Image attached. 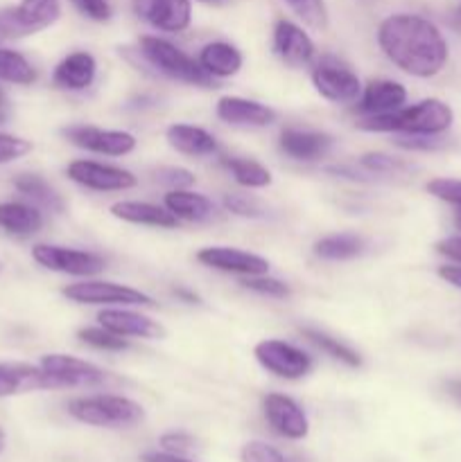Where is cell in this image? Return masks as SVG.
<instances>
[{
    "label": "cell",
    "mask_w": 461,
    "mask_h": 462,
    "mask_svg": "<svg viewBox=\"0 0 461 462\" xmlns=\"http://www.w3.org/2000/svg\"><path fill=\"white\" fill-rule=\"evenodd\" d=\"M224 208L235 217H244V219H262L265 210H262L260 201L247 194H226Z\"/></svg>",
    "instance_id": "obj_37"
},
{
    "label": "cell",
    "mask_w": 461,
    "mask_h": 462,
    "mask_svg": "<svg viewBox=\"0 0 461 462\" xmlns=\"http://www.w3.org/2000/svg\"><path fill=\"white\" fill-rule=\"evenodd\" d=\"M253 356L267 373L287 382L303 379L312 370V356L280 338H265L253 347Z\"/></svg>",
    "instance_id": "obj_10"
},
{
    "label": "cell",
    "mask_w": 461,
    "mask_h": 462,
    "mask_svg": "<svg viewBox=\"0 0 461 462\" xmlns=\"http://www.w3.org/2000/svg\"><path fill=\"white\" fill-rule=\"evenodd\" d=\"M95 75H98V61L93 54L86 50H77L57 63L52 72V84L61 90L81 93L93 86Z\"/></svg>",
    "instance_id": "obj_20"
},
{
    "label": "cell",
    "mask_w": 461,
    "mask_h": 462,
    "mask_svg": "<svg viewBox=\"0 0 461 462\" xmlns=\"http://www.w3.org/2000/svg\"><path fill=\"white\" fill-rule=\"evenodd\" d=\"M215 113L221 122L233 126H269L276 122L274 108L238 95H224L217 99Z\"/></svg>",
    "instance_id": "obj_18"
},
{
    "label": "cell",
    "mask_w": 461,
    "mask_h": 462,
    "mask_svg": "<svg viewBox=\"0 0 461 462\" xmlns=\"http://www.w3.org/2000/svg\"><path fill=\"white\" fill-rule=\"evenodd\" d=\"M334 140L333 135L321 134V131H298V129H285L280 134L278 147L285 156L294 158V161H319L325 153L333 149Z\"/></svg>",
    "instance_id": "obj_21"
},
{
    "label": "cell",
    "mask_w": 461,
    "mask_h": 462,
    "mask_svg": "<svg viewBox=\"0 0 461 462\" xmlns=\"http://www.w3.org/2000/svg\"><path fill=\"white\" fill-rule=\"evenodd\" d=\"M312 86L333 104H355L362 95V79L348 63L337 57H324L312 68Z\"/></svg>",
    "instance_id": "obj_6"
},
{
    "label": "cell",
    "mask_w": 461,
    "mask_h": 462,
    "mask_svg": "<svg viewBox=\"0 0 461 462\" xmlns=\"http://www.w3.org/2000/svg\"><path fill=\"white\" fill-rule=\"evenodd\" d=\"M111 215L127 224L152 226V228L172 230L179 226V219L167 208L147 201H118L111 206Z\"/></svg>",
    "instance_id": "obj_23"
},
{
    "label": "cell",
    "mask_w": 461,
    "mask_h": 462,
    "mask_svg": "<svg viewBox=\"0 0 461 462\" xmlns=\"http://www.w3.org/2000/svg\"><path fill=\"white\" fill-rule=\"evenodd\" d=\"M452 27H456L461 32V5L452 12Z\"/></svg>",
    "instance_id": "obj_50"
},
{
    "label": "cell",
    "mask_w": 461,
    "mask_h": 462,
    "mask_svg": "<svg viewBox=\"0 0 461 462\" xmlns=\"http://www.w3.org/2000/svg\"><path fill=\"white\" fill-rule=\"evenodd\" d=\"M437 253L450 260L452 264H461V237H446L437 244Z\"/></svg>",
    "instance_id": "obj_45"
},
{
    "label": "cell",
    "mask_w": 461,
    "mask_h": 462,
    "mask_svg": "<svg viewBox=\"0 0 461 462\" xmlns=\"http://www.w3.org/2000/svg\"><path fill=\"white\" fill-rule=\"evenodd\" d=\"M197 61L212 79H226V77H233L242 70L244 57L233 43L212 41V43H206L199 50Z\"/></svg>",
    "instance_id": "obj_25"
},
{
    "label": "cell",
    "mask_w": 461,
    "mask_h": 462,
    "mask_svg": "<svg viewBox=\"0 0 461 462\" xmlns=\"http://www.w3.org/2000/svg\"><path fill=\"white\" fill-rule=\"evenodd\" d=\"M405 102L407 88L400 81L373 79L362 88V95L360 99H357L355 108L362 117H369L396 111V108L405 106Z\"/></svg>",
    "instance_id": "obj_19"
},
{
    "label": "cell",
    "mask_w": 461,
    "mask_h": 462,
    "mask_svg": "<svg viewBox=\"0 0 461 462\" xmlns=\"http://www.w3.org/2000/svg\"><path fill=\"white\" fill-rule=\"evenodd\" d=\"M14 188L23 194L25 199H30L36 208H43L50 212H63L66 203H63L61 194L39 174H21L14 179Z\"/></svg>",
    "instance_id": "obj_28"
},
{
    "label": "cell",
    "mask_w": 461,
    "mask_h": 462,
    "mask_svg": "<svg viewBox=\"0 0 461 462\" xmlns=\"http://www.w3.org/2000/svg\"><path fill=\"white\" fill-rule=\"evenodd\" d=\"M172 293H174L181 302H185V305H199V302H202V298H199L197 293L190 291V289H185V287L172 289Z\"/></svg>",
    "instance_id": "obj_48"
},
{
    "label": "cell",
    "mask_w": 461,
    "mask_h": 462,
    "mask_svg": "<svg viewBox=\"0 0 461 462\" xmlns=\"http://www.w3.org/2000/svg\"><path fill=\"white\" fill-rule=\"evenodd\" d=\"M66 176L72 183L93 192H125L138 185L134 171L98 161H72L66 167Z\"/></svg>",
    "instance_id": "obj_12"
},
{
    "label": "cell",
    "mask_w": 461,
    "mask_h": 462,
    "mask_svg": "<svg viewBox=\"0 0 461 462\" xmlns=\"http://www.w3.org/2000/svg\"><path fill=\"white\" fill-rule=\"evenodd\" d=\"M0 271H3V262H0Z\"/></svg>",
    "instance_id": "obj_55"
},
{
    "label": "cell",
    "mask_w": 461,
    "mask_h": 462,
    "mask_svg": "<svg viewBox=\"0 0 461 462\" xmlns=\"http://www.w3.org/2000/svg\"><path fill=\"white\" fill-rule=\"evenodd\" d=\"M43 226V215L34 203L5 201L0 203V228L9 235L27 237V235L39 233Z\"/></svg>",
    "instance_id": "obj_27"
},
{
    "label": "cell",
    "mask_w": 461,
    "mask_h": 462,
    "mask_svg": "<svg viewBox=\"0 0 461 462\" xmlns=\"http://www.w3.org/2000/svg\"><path fill=\"white\" fill-rule=\"evenodd\" d=\"M39 365L52 382V388H98L111 382L107 370L80 356L45 355Z\"/></svg>",
    "instance_id": "obj_9"
},
{
    "label": "cell",
    "mask_w": 461,
    "mask_h": 462,
    "mask_svg": "<svg viewBox=\"0 0 461 462\" xmlns=\"http://www.w3.org/2000/svg\"><path fill=\"white\" fill-rule=\"evenodd\" d=\"M285 3H289V5H294V3H298V0H285Z\"/></svg>",
    "instance_id": "obj_54"
},
{
    "label": "cell",
    "mask_w": 461,
    "mask_h": 462,
    "mask_svg": "<svg viewBox=\"0 0 461 462\" xmlns=\"http://www.w3.org/2000/svg\"><path fill=\"white\" fill-rule=\"evenodd\" d=\"M165 140L172 149H176L183 156H212L217 153L220 144H217V138L211 134V131L202 129V126L194 125H172L167 126Z\"/></svg>",
    "instance_id": "obj_24"
},
{
    "label": "cell",
    "mask_w": 461,
    "mask_h": 462,
    "mask_svg": "<svg viewBox=\"0 0 461 462\" xmlns=\"http://www.w3.org/2000/svg\"><path fill=\"white\" fill-rule=\"evenodd\" d=\"M240 284H242L244 289H249V291L253 293H260V296H267V298H287L289 296V287L285 282H280V280L276 278H269V275H249V278H242L240 280Z\"/></svg>",
    "instance_id": "obj_35"
},
{
    "label": "cell",
    "mask_w": 461,
    "mask_h": 462,
    "mask_svg": "<svg viewBox=\"0 0 461 462\" xmlns=\"http://www.w3.org/2000/svg\"><path fill=\"white\" fill-rule=\"evenodd\" d=\"M61 16L59 0H21L16 7L0 9V39L36 34Z\"/></svg>",
    "instance_id": "obj_7"
},
{
    "label": "cell",
    "mask_w": 461,
    "mask_h": 462,
    "mask_svg": "<svg viewBox=\"0 0 461 462\" xmlns=\"http://www.w3.org/2000/svg\"><path fill=\"white\" fill-rule=\"evenodd\" d=\"M68 413L77 422L99 429H129L143 422L145 409L122 395H89L68 402Z\"/></svg>",
    "instance_id": "obj_3"
},
{
    "label": "cell",
    "mask_w": 461,
    "mask_h": 462,
    "mask_svg": "<svg viewBox=\"0 0 461 462\" xmlns=\"http://www.w3.org/2000/svg\"><path fill=\"white\" fill-rule=\"evenodd\" d=\"M9 116H12V106H9V97H7V93H5V90L0 88V125H5V122L9 120Z\"/></svg>",
    "instance_id": "obj_49"
},
{
    "label": "cell",
    "mask_w": 461,
    "mask_h": 462,
    "mask_svg": "<svg viewBox=\"0 0 461 462\" xmlns=\"http://www.w3.org/2000/svg\"><path fill=\"white\" fill-rule=\"evenodd\" d=\"M292 7L310 27H316V30L328 27V9H325L324 0H298Z\"/></svg>",
    "instance_id": "obj_38"
},
{
    "label": "cell",
    "mask_w": 461,
    "mask_h": 462,
    "mask_svg": "<svg viewBox=\"0 0 461 462\" xmlns=\"http://www.w3.org/2000/svg\"><path fill=\"white\" fill-rule=\"evenodd\" d=\"M438 278L446 280L452 287L461 289V264H446L438 266Z\"/></svg>",
    "instance_id": "obj_46"
},
{
    "label": "cell",
    "mask_w": 461,
    "mask_h": 462,
    "mask_svg": "<svg viewBox=\"0 0 461 462\" xmlns=\"http://www.w3.org/2000/svg\"><path fill=\"white\" fill-rule=\"evenodd\" d=\"M98 320L108 332L125 338L154 341V338L165 337V328L158 320L149 319V316L140 314V311L129 310V307H104L98 314Z\"/></svg>",
    "instance_id": "obj_16"
},
{
    "label": "cell",
    "mask_w": 461,
    "mask_h": 462,
    "mask_svg": "<svg viewBox=\"0 0 461 462\" xmlns=\"http://www.w3.org/2000/svg\"><path fill=\"white\" fill-rule=\"evenodd\" d=\"M197 260L208 269L221 271V273L240 275V278H249V275H265L269 273V262L256 253L240 251V248L230 246H206L197 253Z\"/></svg>",
    "instance_id": "obj_15"
},
{
    "label": "cell",
    "mask_w": 461,
    "mask_h": 462,
    "mask_svg": "<svg viewBox=\"0 0 461 462\" xmlns=\"http://www.w3.org/2000/svg\"><path fill=\"white\" fill-rule=\"evenodd\" d=\"M3 451H5V431L0 429V454H3Z\"/></svg>",
    "instance_id": "obj_52"
},
{
    "label": "cell",
    "mask_w": 461,
    "mask_h": 462,
    "mask_svg": "<svg viewBox=\"0 0 461 462\" xmlns=\"http://www.w3.org/2000/svg\"><path fill=\"white\" fill-rule=\"evenodd\" d=\"M221 165L230 171L235 183L242 185L249 189H260L271 185V171L267 170L260 162L251 161V158H238V156H226L221 158Z\"/></svg>",
    "instance_id": "obj_30"
},
{
    "label": "cell",
    "mask_w": 461,
    "mask_h": 462,
    "mask_svg": "<svg viewBox=\"0 0 461 462\" xmlns=\"http://www.w3.org/2000/svg\"><path fill=\"white\" fill-rule=\"evenodd\" d=\"M301 334L312 343V346H316L321 352H325L328 356H333V359L346 364L348 368H357V365H362L360 355H357L355 350H351L348 346H343V343L337 341V338L328 337V334L321 332V329L301 328Z\"/></svg>",
    "instance_id": "obj_32"
},
{
    "label": "cell",
    "mask_w": 461,
    "mask_h": 462,
    "mask_svg": "<svg viewBox=\"0 0 461 462\" xmlns=\"http://www.w3.org/2000/svg\"><path fill=\"white\" fill-rule=\"evenodd\" d=\"M315 255L319 260L325 262H343L353 260V257H360L366 251V242L360 235L353 233H339V235H328V237L319 239L315 244Z\"/></svg>",
    "instance_id": "obj_29"
},
{
    "label": "cell",
    "mask_w": 461,
    "mask_h": 462,
    "mask_svg": "<svg viewBox=\"0 0 461 462\" xmlns=\"http://www.w3.org/2000/svg\"><path fill=\"white\" fill-rule=\"evenodd\" d=\"M136 16L158 32L179 34L193 23V3L190 0H131Z\"/></svg>",
    "instance_id": "obj_13"
},
{
    "label": "cell",
    "mask_w": 461,
    "mask_h": 462,
    "mask_svg": "<svg viewBox=\"0 0 461 462\" xmlns=\"http://www.w3.org/2000/svg\"><path fill=\"white\" fill-rule=\"evenodd\" d=\"M81 343L95 347V350H107V352H122L129 347V341L125 337H118V334L108 332L107 328H81L77 332Z\"/></svg>",
    "instance_id": "obj_33"
},
{
    "label": "cell",
    "mask_w": 461,
    "mask_h": 462,
    "mask_svg": "<svg viewBox=\"0 0 461 462\" xmlns=\"http://www.w3.org/2000/svg\"><path fill=\"white\" fill-rule=\"evenodd\" d=\"M197 3L211 5V7H224V5H229L230 0H197Z\"/></svg>",
    "instance_id": "obj_51"
},
{
    "label": "cell",
    "mask_w": 461,
    "mask_h": 462,
    "mask_svg": "<svg viewBox=\"0 0 461 462\" xmlns=\"http://www.w3.org/2000/svg\"><path fill=\"white\" fill-rule=\"evenodd\" d=\"M63 296L77 305L102 307H154L152 296L127 284L108 282V280H81V282L63 287Z\"/></svg>",
    "instance_id": "obj_5"
},
{
    "label": "cell",
    "mask_w": 461,
    "mask_h": 462,
    "mask_svg": "<svg viewBox=\"0 0 461 462\" xmlns=\"http://www.w3.org/2000/svg\"><path fill=\"white\" fill-rule=\"evenodd\" d=\"M36 79H39V72L21 52L0 48V81L16 86H32Z\"/></svg>",
    "instance_id": "obj_31"
},
{
    "label": "cell",
    "mask_w": 461,
    "mask_h": 462,
    "mask_svg": "<svg viewBox=\"0 0 461 462\" xmlns=\"http://www.w3.org/2000/svg\"><path fill=\"white\" fill-rule=\"evenodd\" d=\"M71 3L81 16L90 18L95 23H104L113 16V7L108 0H71Z\"/></svg>",
    "instance_id": "obj_42"
},
{
    "label": "cell",
    "mask_w": 461,
    "mask_h": 462,
    "mask_svg": "<svg viewBox=\"0 0 461 462\" xmlns=\"http://www.w3.org/2000/svg\"><path fill=\"white\" fill-rule=\"evenodd\" d=\"M61 134L75 147L86 149L90 153H99V156H129L136 144H138L136 135L129 134V131L99 129V126L90 125H71Z\"/></svg>",
    "instance_id": "obj_11"
},
{
    "label": "cell",
    "mask_w": 461,
    "mask_h": 462,
    "mask_svg": "<svg viewBox=\"0 0 461 462\" xmlns=\"http://www.w3.org/2000/svg\"><path fill=\"white\" fill-rule=\"evenodd\" d=\"M456 224H459V228H461V212H459V215H456Z\"/></svg>",
    "instance_id": "obj_53"
},
{
    "label": "cell",
    "mask_w": 461,
    "mask_h": 462,
    "mask_svg": "<svg viewBox=\"0 0 461 462\" xmlns=\"http://www.w3.org/2000/svg\"><path fill=\"white\" fill-rule=\"evenodd\" d=\"M455 113L441 99H420L411 106H400L382 116L362 117L357 122L362 131L369 134H396V135H441L452 126Z\"/></svg>",
    "instance_id": "obj_2"
},
{
    "label": "cell",
    "mask_w": 461,
    "mask_h": 462,
    "mask_svg": "<svg viewBox=\"0 0 461 462\" xmlns=\"http://www.w3.org/2000/svg\"><path fill=\"white\" fill-rule=\"evenodd\" d=\"M138 50L149 66L156 68L161 75L170 77V79L188 86H203V88H208L212 84V77L199 66L197 59L185 54L183 50L176 48L167 39H161V36H143L138 41Z\"/></svg>",
    "instance_id": "obj_4"
},
{
    "label": "cell",
    "mask_w": 461,
    "mask_h": 462,
    "mask_svg": "<svg viewBox=\"0 0 461 462\" xmlns=\"http://www.w3.org/2000/svg\"><path fill=\"white\" fill-rule=\"evenodd\" d=\"M143 462H193L179 454H170V451H147L143 456Z\"/></svg>",
    "instance_id": "obj_47"
},
{
    "label": "cell",
    "mask_w": 461,
    "mask_h": 462,
    "mask_svg": "<svg viewBox=\"0 0 461 462\" xmlns=\"http://www.w3.org/2000/svg\"><path fill=\"white\" fill-rule=\"evenodd\" d=\"M240 458H242V462H296L287 458V456H285L283 451L276 449V447L260 440L247 442V445L242 447V451H240Z\"/></svg>",
    "instance_id": "obj_36"
},
{
    "label": "cell",
    "mask_w": 461,
    "mask_h": 462,
    "mask_svg": "<svg viewBox=\"0 0 461 462\" xmlns=\"http://www.w3.org/2000/svg\"><path fill=\"white\" fill-rule=\"evenodd\" d=\"M274 52L283 63L292 68H303L312 63L316 48L306 30L296 23L280 18L274 25Z\"/></svg>",
    "instance_id": "obj_17"
},
{
    "label": "cell",
    "mask_w": 461,
    "mask_h": 462,
    "mask_svg": "<svg viewBox=\"0 0 461 462\" xmlns=\"http://www.w3.org/2000/svg\"><path fill=\"white\" fill-rule=\"evenodd\" d=\"M165 208L179 221H208L215 217V203L206 194L193 189H170L165 194Z\"/></svg>",
    "instance_id": "obj_26"
},
{
    "label": "cell",
    "mask_w": 461,
    "mask_h": 462,
    "mask_svg": "<svg viewBox=\"0 0 461 462\" xmlns=\"http://www.w3.org/2000/svg\"><path fill=\"white\" fill-rule=\"evenodd\" d=\"M32 144L25 138H18V135L0 134V165L5 162H14L18 158H23L25 153H30Z\"/></svg>",
    "instance_id": "obj_41"
},
{
    "label": "cell",
    "mask_w": 461,
    "mask_h": 462,
    "mask_svg": "<svg viewBox=\"0 0 461 462\" xmlns=\"http://www.w3.org/2000/svg\"><path fill=\"white\" fill-rule=\"evenodd\" d=\"M156 180L170 189H190L197 179L185 167H161L156 170Z\"/></svg>",
    "instance_id": "obj_39"
},
{
    "label": "cell",
    "mask_w": 461,
    "mask_h": 462,
    "mask_svg": "<svg viewBox=\"0 0 461 462\" xmlns=\"http://www.w3.org/2000/svg\"><path fill=\"white\" fill-rule=\"evenodd\" d=\"M32 257L43 269L54 273L72 275V278H93L107 269V260L93 251H80V248L54 246V244H36L32 248Z\"/></svg>",
    "instance_id": "obj_8"
},
{
    "label": "cell",
    "mask_w": 461,
    "mask_h": 462,
    "mask_svg": "<svg viewBox=\"0 0 461 462\" xmlns=\"http://www.w3.org/2000/svg\"><path fill=\"white\" fill-rule=\"evenodd\" d=\"M262 413H265L267 424L278 436L287 438V440H303L310 433V422H307L306 411L292 397L280 395V393H269L262 400Z\"/></svg>",
    "instance_id": "obj_14"
},
{
    "label": "cell",
    "mask_w": 461,
    "mask_h": 462,
    "mask_svg": "<svg viewBox=\"0 0 461 462\" xmlns=\"http://www.w3.org/2000/svg\"><path fill=\"white\" fill-rule=\"evenodd\" d=\"M396 144L409 152H432L443 147V140L438 135H396Z\"/></svg>",
    "instance_id": "obj_43"
},
{
    "label": "cell",
    "mask_w": 461,
    "mask_h": 462,
    "mask_svg": "<svg viewBox=\"0 0 461 462\" xmlns=\"http://www.w3.org/2000/svg\"><path fill=\"white\" fill-rule=\"evenodd\" d=\"M357 165H360L364 171H369V174H378V176H396L409 170V165H407L405 161L387 156V153H380V152L364 153V156L357 161Z\"/></svg>",
    "instance_id": "obj_34"
},
{
    "label": "cell",
    "mask_w": 461,
    "mask_h": 462,
    "mask_svg": "<svg viewBox=\"0 0 461 462\" xmlns=\"http://www.w3.org/2000/svg\"><path fill=\"white\" fill-rule=\"evenodd\" d=\"M161 447H163V451H170V454L183 456V454H188V451L194 447V438L188 436V433H183V431L163 433Z\"/></svg>",
    "instance_id": "obj_44"
},
{
    "label": "cell",
    "mask_w": 461,
    "mask_h": 462,
    "mask_svg": "<svg viewBox=\"0 0 461 462\" xmlns=\"http://www.w3.org/2000/svg\"><path fill=\"white\" fill-rule=\"evenodd\" d=\"M52 382L41 370L30 364H0V397L23 395V393L50 391Z\"/></svg>",
    "instance_id": "obj_22"
},
{
    "label": "cell",
    "mask_w": 461,
    "mask_h": 462,
    "mask_svg": "<svg viewBox=\"0 0 461 462\" xmlns=\"http://www.w3.org/2000/svg\"><path fill=\"white\" fill-rule=\"evenodd\" d=\"M378 45L384 57L411 77L438 75L450 48L437 25L419 14H391L378 27Z\"/></svg>",
    "instance_id": "obj_1"
},
{
    "label": "cell",
    "mask_w": 461,
    "mask_h": 462,
    "mask_svg": "<svg viewBox=\"0 0 461 462\" xmlns=\"http://www.w3.org/2000/svg\"><path fill=\"white\" fill-rule=\"evenodd\" d=\"M432 197L441 199V201L452 203V206L461 208V180L456 179H434L425 185Z\"/></svg>",
    "instance_id": "obj_40"
}]
</instances>
